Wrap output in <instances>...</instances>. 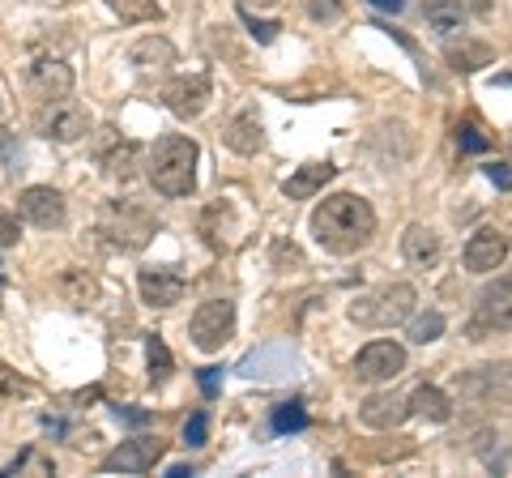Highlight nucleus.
I'll use <instances>...</instances> for the list:
<instances>
[{
	"label": "nucleus",
	"instance_id": "f257e3e1",
	"mask_svg": "<svg viewBox=\"0 0 512 478\" xmlns=\"http://www.w3.org/2000/svg\"><path fill=\"white\" fill-rule=\"evenodd\" d=\"M312 235L316 244L333 252V257H350V252H359L372 244L376 235V210L372 201H363L355 193H333L316 205L312 214Z\"/></svg>",
	"mask_w": 512,
	"mask_h": 478
},
{
	"label": "nucleus",
	"instance_id": "f03ea898",
	"mask_svg": "<svg viewBox=\"0 0 512 478\" xmlns=\"http://www.w3.org/2000/svg\"><path fill=\"white\" fill-rule=\"evenodd\" d=\"M197 163H201V146L184 133H167L154 141V150L146 158V175L163 197H188L197 188Z\"/></svg>",
	"mask_w": 512,
	"mask_h": 478
},
{
	"label": "nucleus",
	"instance_id": "7ed1b4c3",
	"mask_svg": "<svg viewBox=\"0 0 512 478\" xmlns=\"http://www.w3.org/2000/svg\"><path fill=\"white\" fill-rule=\"evenodd\" d=\"M414 304H419V295H414L410 282H384L350 304V321L363 325V329H393V325L410 321Z\"/></svg>",
	"mask_w": 512,
	"mask_h": 478
},
{
	"label": "nucleus",
	"instance_id": "20e7f679",
	"mask_svg": "<svg viewBox=\"0 0 512 478\" xmlns=\"http://www.w3.org/2000/svg\"><path fill=\"white\" fill-rule=\"evenodd\" d=\"M154 227H158V222L150 218V210H141V205H133V201H111L103 210V222H99V231L107 235V244L120 248V252H141L150 244Z\"/></svg>",
	"mask_w": 512,
	"mask_h": 478
},
{
	"label": "nucleus",
	"instance_id": "39448f33",
	"mask_svg": "<svg viewBox=\"0 0 512 478\" xmlns=\"http://www.w3.org/2000/svg\"><path fill=\"white\" fill-rule=\"evenodd\" d=\"M504 329H512V274L483 286V295H478V304H474V316L466 325V338L470 342H487V338H495V333H504Z\"/></svg>",
	"mask_w": 512,
	"mask_h": 478
},
{
	"label": "nucleus",
	"instance_id": "423d86ee",
	"mask_svg": "<svg viewBox=\"0 0 512 478\" xmlns=\"http://www.w3.org/2000/svg\"><path fill=\"white\" fill-rule=\"evenodd\" d=\"M457 397L478 406H512V363H478V368L457 372Z\"/></svg>",
	"mask_w": 512,
	"mask_h": 478
},
{
	"label": "nucleus",
	"instance_id": "0eeeda50",
	"mask_svg": "<svg viewBox=\"0 0 512 478\" xmlns=\"http://www.w3.org/2000/svg\"><path fill=\"white\" fill-rule=\"evenodd\" d=\"M90 124H94L90 111L82 103H73L69 94H60V99H43L39 116H35V129L47 141H56V146H73V141L90 137Z\"/></svg>",
	"mask_w": 512,
	"mask_h": 478
},
{
	"label": "nucleus",
	"instance_id": "6e6552de",
	"mask_svg": "<svg viewBox=\"0 0 512 478\" xmlns=\"http://www.w3.org/2000/svg\"><path fill=\"white\" fill-rule=\"evenodd\" d=\"M188 338L197 350H205V355H214V350L227 346L235 338V304L231 299H205L188 321Z\"/></svg>",
	"mask_w": 512,
	"mask_h": 478
},
{
	"label": "nucleus",
	"instance_id": "1a4fd4ad",
	"mask_svg": "<svg viewBox=\"0 0 512 478\" xmlns=\"http://www.w3.org/2000/svg\"><path fill=\"white\" fill-rule=\"evenodd\" d=\"M402 372H406V346L402 342L376 338L355 355V380H363V385H380V380H393Z\"/></svg>",
	"mask_w": 512,
	"mask_h": 478
},
{
	"label": "nucleus",
	"instance_id": "9d476101",
	"mask_svg": "<svg viewBox=\"0 0 512 478\" xmlns=\"http://www.w3.org/2000/svg\"><path fill=\"white\" fill-rule=\"evenodd\" d=\"M167 453V440L158 436H133V440H120V449H111L103 457V474H146L154 470Z\"/></svg>",
	"mask_w": 512,
	"mask_h": 478
},
{
	"label": "nucleus",
	"instance_id": "9b49d317",
	"mask_svg": "<svg viewBox=\"0 0 512 478\" xmlns=\"http://www.w3.org/2000/svg\"><path fill=\"white\" fill-rule=\"evenodd\" d=\"M214 99V86H210V73H188V77H171L163 86V103L171 116L180 120H197L205 107Z\"/></svg>",
	"mask_w": 512,
	"mask_h": 478
},
{
	"label": "nucleus",
	"instance_id": "f8f14e48",
	"mask_svg": "<svg viewBox=\"0 0 512 478\" xmlns=\"http://www.w3.org/2000/svg\"><path fill=\"white\" fill-rule=\"evenodd\" d=\"M18 214L30 222V227L56 231V227H64V197L56 193L52 184H30V188H22V197H18Z\"/></svg>",
	"mask_w": 512,
	"mask_h": 478
},
{
	"label": "nucleus",
	"instance_id": "ddd939ff",
	"mask_svg": "<svg viewBox=\"0 0 512 478\" xmlns=\"http://www.w3.org/2000/svg\"><path fill=\"white\" fill-rule=\"evenodd\" d=\"M508 261V235L500 227H483L466 244V269L470 274H495Z\"/></svg>",
	"mask_w": 512,
	"mask_h": 478
},
{
	"label": "nucleus",
	"instance_id": "4468645a",
	"mask_svg": "<svg viewBox=\"0 0 512 478\" xmlns=\"http://www.w3.org/2000/svg\"><path fill=\"white\" fill-rule=\"evenodd\" d=\"M26 86L35 99H60V94L73 90V69L56 56H39L35 65L26 69Z\"/></svg>",
	"mask_w": 512,
	"mask_h": 478
},
{
	"label": "nucleus",
	"instance_id": "2eb2a0df",
	"mask_svg": "<svg viewBox=\"0 0 512 478\" xmlns=\"http://www.w3.org/2000/svg\"><path fill=\"white\" fill-rule=\"evenodd\" d=\"M359 419H363V427H372V432H393V427H402L410 419V406H406V397H397V393H372L359 406Z\"/></svg>",
	"mask_w": 512,
	"mask_h": 478
},
{
	"label": "nucleus",
	"instance_id": "dca6fc26",
	"mask_svg": "<svg viewBox=\"0 0 512 478\" xmlns=\"http://www.w3.org/2000/svg\"><path fill=\"white\" fill-rule=\"evenodd\" d=\"M299 368V355L291 346H265V350H252V355L239 363V372L252 376V380H274Z\"/></svg>",
	"mask_w": 512,
	"mask_h": 478
},
{
	"label": "nucleus",
	"instance_id": "f3484780",
	"mask_svg": "<svg viewBox=\"0 0 512 478\" xmlns=\"http://www.w3.org/2000/svg\"><path fill=\"white\" fill-rule=\"evenodd\" d=\"M141 299H146L150 308H171L184 299V278L175 274V269H141Z\"/></svg>",
	"mask_w": 512,
	"mask_h": 478
},
{
	"label": "nucleus",
	"instance_id": "a211bd4d",
	"mask_svg": "<svg viewBox=\"0 0 512 478\" xmlns=\"http://www.w3.org/2000/svg\"><path fill=\"white\" fill-rule=\"evenodd\" d=\"M402 257L414 269H431L440 261V235L427 227V222H410L406 235H402Z\"/></svg>",
	"mask_w": 512,
	"mask_h": 478
},
{
	"label": "nucleus",
	"instance_id": "6ab92c4d",
	"mask_svg": "<svg viewBox=\"0 0 512 478\" xmlns=\"http://www.w3.org/2000/svg\"><path fill=\"white\" fill-rule=\"evenodd\" d=\"M222 141H227V150H235V154H256L265 146L261 116H256V111H239L227 129H222Z\"/></svg>",
	"mask_w": 512,
	"mask_h": 478
},
{
	"label": "nucleus",
	"instance_id": "aec40b11",
	"mask_svg": "<svg viewBox=\"0 0 512 478\" xmlns=\"http://www.w3.org/2000/svg\"><path fill=\"white\" fill-rule=\"evenodd\" d=\"M338 175V167L333 163H303L291 180L282 184V193L291 197V201H308V197H316V193H325V184Z\"/></svg>",
	"mask_w": 512,
	"mask_h": 478
},
{
	"label": "nucleus",
	"instance_id": "412c9836",
	"mask_svg": "<svg viewBox=\"0 0 512 478\" xmlns=\"http://www.w3.org/2000/svg\"><path fill=\"white\" fill-rule=\"evenodd\" d=\"M107 137L99 141V163L111 171V175H120V180H128L133 175V163H137V154H141V146L137 141H120V133L116 129H103Z\"/></svg>",
	"mask_w": 512,
	"mask_h": 478
},
{
	"label": "nucleus",
	"instance_id": "4be33fe9",
	"mask_svg": "<svg viewBox=\"0 0 512 478\" xmlns=\"http://www.w3.org/2000/svg\"><path fill=\"white\" fill-rule=\"evenodd\" d=\"M201 235H205V244L218 248V252L235 244V210H231V201H214L210 210L201 214Z\"/></svg>",
	"mask_w": 512,
	"mask_h": 478
},
{
	"label": "nucleus",
	"instance_id": "5701e85b",
	"mask_svg": "<svg viewBox=\"0 0 512 478\" xmlns=\"http://www.w3.org/2000/svg\"><path fill=\"white\" fill-rule=\"evenodd\" d=\"M56 291H60L64 304L86 308V304H94V299H99V282H94L90 269H77V265H69V269H60Z\"/></svg>",
	"mask_w": 512,
	"mask_h": 478
},
{
	"label": "nucleus",
	"instance_id": "b1692460",
	"mask_svg": "<svg viewBox=\"0 0 512 478\" xmlns=\"http://www.w3.org/2000/svg\"><path fill=\"white\" fill-rule=\"evenodd\" d=\"M406 406H410V414H419V419H427V423H448L453 419V402H448V393L436 389V385H419L406 397Z\"/></svg>",
	"mask_w": 512,
	"mask_h": 478
},
{
	"label": "nucleus",
	"instance_id": "393cba45",
	"mask_svg": "<svg viewBox=\"0 0 512 478\" xmlns=\"http://www.w3.org/2000/svg\"><path fill=\"white\" fill-rule=\"evenodd\" d=\"M444 60L457 73H478V69L495 65V52H491L487 43H478V39H461V43H448L444 47Z\"/></svg>",
	"mask_w": 512,
	"mask_h": 478
},
{
	"label": "nucleus",
	"instance_id": "a878e982",
	"mask_svg": "<svg viewBox=\"0 0 512 478\" xmlns=\"http://www.w3.org/2000/svg\"><path fill=\"white\" fill-rule=\"evenodd\" d=\"M128 60H133L137 69H167L171 60H175V47H171L163 35H150V39H137V43H133Z\"/></svg>",
	"mask_w": 512,
	"mask_h": 478
},
{
	"label": "nucleus",
	"instance_id": "bb28decb",
	"mask_svg": "<svg viewBox=\"0 0 512 478\" xmlns=\"http://www.w3.org/2000/svg\"><path fill=\"white\" fill-rule=\"evenodd\" d=\"M423 13H427V22L436 26L440 35H448V30H461V26H466V18H470V9L461 5V0H427Z\"/></svg>",
	"mask_w": 512,
	"mask_h": 478
},
{
	"label": "nucleus",
	"instance_id": "cd10ccee",
	"mask_svg": "<svg viewBox=\"0 0 512 478\" xmlns=\"http://www.w3.org/2000/svg\"><path fill=\"white\" fill-rule=\"evenodd\" d=\"M146 359H150V380H154V385H167V376H171V368H175L167 342H163V338H150V342H146Z\"/></svg>",
	"mask_w": 512,
	"mask_h": 478
},
{
	"label": "nucleus",
	"instance_id": "c85d7f7f",
	"mask_svg": "<svg viewBox=\"0 0 512 478\" xmlns=\"http://www.w3.org/2000/svg\"><path fill=\"white\" fill-rule=\"evenodd\" d=\"M107 5L116 9L124 22H154V18H163L158 0H107Z\"/></svg>",
	"mask_w": 512,
	"mask_h": 478
},
{
	"label": "nucleus",
	"instance_id": "c756f323",
	"mask_svg": "<svg viewBox=\"0 0 512 478\" xmlns=\"http://www.w3.org/2000/svg\"><path fill=\"white\" fill-rule=\"evenodd\" d=\"M444 333V312H423V316H410V342H436Z\"/></svg>",
	"mask_w": 512,
	"mask_h": 478
},
{
	"label": "nucleus",
	"instance_id": "7c9ffc66",
	"mask_svg": "<svg viewBox=\"0 0 512 478\" xmlns=\"http://www.w3.org/2000/svg\"><path fill=\"white\" fill-rule=\"evenodd\" d=\"M269 423H274V432H278V436H286V432H303V427H308V410H303L299 402H282Z\"/></svg>",
	"mask_w": 512,
	"mask_h": 478
},
{
	"label": "nucleus",
	"instance_id": "2f4dec72",
	"mask_svg": "<svg viewBox=\"0 0 512 478\" xmlns=\"http://www.w3.org/2000/svg\"><path fill=\"white\" fill-rule=\"evenodd\" d=\"M205 440H210V414L197 410V414H192V419L184 423V444H188V449H201Z\"/></svg>",
	"mask_w": 512,
	"mask_h": 478
},
{
	"label": "nucleus",
	"instance_id": "473e14b6",
	"mask_svg": "<svg viewBox=\"0 0 512 478\" xmlns=\"http://www.w3.org/2000/svg\"><path fill=\"white\" fill-rule=\"evenodd\" d=\"M0 397H30V380L13 372L9 363H0Z\"/></svg>",
	"mask_w": 512,
	"mask_h": 478
},
{
	"label": "nucleus",
	"instance_id": "72a5a7b5",
	"mask_svg": "<svg viewBox=\"0 0 512 478\" xmlns=\"http://www.w3.org/2000/svg\"><path fill=\"white\" fill-rule=\"evenodd\" d=\"M303 9H308V18H316V22H338L346 13L342 0H303Z\"/></svg>",
	"mask_w": 512,
	"mask_h": 478
},
{
	"label": "nucleus",
	"instance_id": "f704fd0d",
	"mask_svg": "<svg viewBox=\"0 0 512 478\" xmlns=\"http://www.w3.org/2000/svg\"><path fill=\"white\" fill-rule=\"evenodd\" d=\"M457 141H461V150H466V154H487V150H491V137H483V133L474 129V124L457 129Z\"/></svg>",
	"mask_w": 512,
	"mask_h": 478
},
{
	"label": "nucleus",
	"instance_id": "c9c22d12",
	"mask_svg": "<svg viewBox=\"0 0 512 478\" xmlns=\"http://www.w3.org/2000/svg\"><path fill=\"white\" fill-rule=\"evenodd\" d=\"M18 239H22V227H18V218H13L9 210H0V248L18 244Z\"/></svg>",
	"mask_w": 512,
	"mask_h": 478
},
{
	"label": "nucleus",
	"instance_id": "e433bc0d",
	"mask_svg": "<svg viewBox=\"0 0 512 478\" xmlns=\"http://www.w3.org/2000/svg\"><path fill=\"white\" fill-rule=\"evenodd\" d=\"M487 180L508 193V188H512V167H508V163H487Z\"/></svg>",
	"mask_w": 512,
	"mask_h": 478
},
{
	"label": "nucleus",
	"instance_id": "4c0bfd02",
	"mask_svg": "<svg viewBox=\"0 0 512 478\" xmlns=\"http://www.w3.org/2000/svg\"><path fill=\"white\" fill-rule=\"evenodd\" d=\"M244 22L252 26V35H256V39H261V43H269V39H274V35H278V22H256V18H252V13H244Z\"/></svg>",
	"mask_w": 512,
	"mask_h": 478
},
{
	"label": "nucleus",
	"instance_id": "58836bf2",
	"mask_svg": "<svg viewBox=\"0 0 512 478\" xmlns=\"http://www.w3.org/2000/svg\"><path fill=\"white\" fill-rule=\"evenodd\" d=\"M218 385H222V368H201V389H205V397H218Z\"/></svg>",
	"mask_w": 512,
	"mask_h": 478
},
{
	"label": "nucleus",
	"instance_id": "ea45409f",
	"mask_svg": "<svg viewBox=\"0 0 512 478\" xmlns=\"http://www.w3.org/2000/svg\"><path fill=\"white\" fill-rule=\"evenodd\" d=\"M116 419L133 423V427H141V423H150V410H137V406H116Z\"/></svg>",
	"mask_w": 512,
	"mask_h": 478
},
{
	"label": "nucleus",
	"instance_id": "a19ab883",
	"mask_svg": "<svg viewBox=\"0 0 512 478\" xmlns=\"http://www.w3.org/2000/svg\"><path fill=\"white\" fill-rule=\"evenodd\" d=\"M274 261H278V265H282V261H295V265H299V248L286 244V239H278V244H274Z\"/></svg>",
	"mask_w": 512,
	"mask_h": 478
},
{
	"label": "nucleus",
	"instance_id": "79ce46f5",
	"mask_svg": "<svg viewBox=\"0 0 512 478\" xmlns=\"http://www.w3.org/2000/svg\"><path fill=\"white\" fill-rule=\"evenodd\" d=\"M461 5H466L474 18H487V13H491V0H461Z\"/></svg>",
	"mask_w": 512,
	"mask_h": 478
},
{
	"label": "nucleus",
	"instance_id": "37998d69",
	"mask_svg": "<svg viewBox=\"0 0 512 478\" xmlns=\"http://www.w3.org/2000/svg\"><path fill=\"white\" fill-rule=\"evenodd\" d=\"M367 5H376V9H389V13H402V9H406V0H367Z\"/></svg>",
	"mask_w": 512,
	"mask_h": 478
},
{
	"label": "nucleus",
	"instance_id": "c03bdc74",
	"mask_svg": "<svg viewBox=\"0 0 512 478\" xmlns=\"http://www.w3.org/2000/svg\"><path fill=\"white\" fill-rule=\"evenodd\" d=\"M167 474H171V478H188V474H192V466H171Z\"/></svg>",
	"mask_w": 512,
	"mask_h": 478
},
{
	"label": "nucleus",
	"instance_id": "a18cd8bd",
	"mask_svg": "<svg viewBox=\"0 0 512 478\" xmlns=\"http://www.w3.org/2000/svg\"><path fill=\"white\" fill-rule=\"evenodd\" d=\"M239 5H244V9H248V5H261V9H265V5H278V0H239Z\"/></svg>",
	"mask_w": 512,
	"mask_h": 478
}]
</instances>
